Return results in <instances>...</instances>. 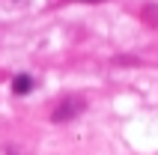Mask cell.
I'll use <instances>...</instances> for the list:
<instances>
[{"mask_svg":"<svg viewBox=\"0 0 158 155\" xmlns=\"http://www.w3.org/2000/svg\"><path fill=\"white\" fill-rule=\"evenodd\" d=\"M84 107H87V102H84L81 95H66V98H60V102H57V107H54V113H51V119H54V122H69V119H75Z\"/></svg>","mask_w":158,"mask_h":155,"instance_id":"1","label":"cell"},{"mask_svg":"<svg viewBox=\"0 0 158 155\" xmlns=\"http://www.w3.org/2000/svg\"><path fill=\"white\" fill-rule=\"evenodd\" d=\"M33 90V78L30 75H18L15 81H12V93H18V95H27Z\"/></svg>","mask_w":158,"mask_h":155,"instance_id":"2","label":"cell"},{"mask_svg":"<svg viewBox=\"0 0 158 155\" xmlns=\"http://www.w3.org/2000/svg\"><path fill=\"white\" fill-rule=\"evenodd\" d=\"M81 3H102V0H81Z\"/></svg>","mask_w":158,"mask_h":155,"instance_id":"3","label":"cell"}]
</instances>
